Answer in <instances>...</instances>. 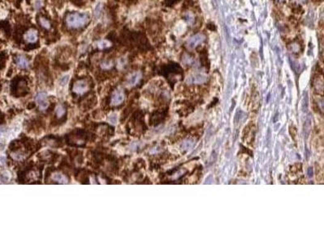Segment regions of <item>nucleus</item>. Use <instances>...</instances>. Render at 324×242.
<instances>
[{
  "instance_id": "f257e3e1",
  "label": "nucleus",
  "mask_w": 324,
  "mask_h": 242,
  "mask_svg": "<svg viewBox=\"0 0 324 242\" xmlns=\"http://www.w3.org/2000/svg\"><path fill=\"white\" fill-rule=\"evenodd\" d=\"M88 15L85 13H71L66 16V24L70 28L78 29L84 26L88 21Z\"/></svg>"
},
{
  "instance_id": "f03ea898",
  "label": "nucleus",
  "mask_w": 324,
  "mask_h": 242,
  "mask_svg": "<svg viewBox=\"0 0 324 242\" xmlns=\"http://www.w3.org/2000/svg\"><path fill=\"white\" fill-rule=\"evenodd\" d=\"M205 40L206 36L203 33H197L188 40L186 44L189 48H197L198 46H199V44L205 41Z\"/></svg>"
},
{
  "instance_id": "7ed1b4c3",
  "label": "nucleus",
  "mask_w": 324,
  "mask_h": 242,
  "mask_svg": "<svg viewBox=\"0 0 324 242\" xmlns=\"http://www.w3.org/2000/svg\"><path fill=\"white\" fill-rule=\"evenodd\" d=\"M207 80V78L206 75L200 74H192V75L188 77L187 79H186V82L189 84H203V83H206Z\"/></svg>"
},
{
  "instance_id": "20e7f679",
  "label": "nucleus",
  "mask_w": 324,
  "mask_h": 242,
  "mask_svg": "<svg viewBox=\"0 0 324 242\" xmlns=\"http://www.w3.org/2000/svg\"><path fill=\"white\" fill-rule=\"evenodd\" d=\"M36 102L38 103L40 109H46L49 106V103L48 101H47L46 93V92H39V93L36 95Z\"/></svg>"
},
{
  "instance_id": "39448f33",
  "label": "nucleus",
  "mask_w": 324,
  "mask_h": 242,
  "mask_svg": "<svg viewBox=\"0 0 324 242\" xmlns=\"http://www.w3.org/2000/svg\"><path fill=\"white\" fill-rule=\"evenodd\" d=\"M125 95L122 91V90H117L114 92L112 97H111V103L114 106L121 104L124 100Z\"/></svg>"
},
{
  "instance_id": "423d86ee",
  "label": "nucleus",
  "mask_w": 324,
  "mask_h": 242,
  "mask_svg": "<svg viewBox=\"0 0 324 242\" xmlns=\"http://www.w3.org/2000/svg\"><path fill=\"white\" fill-rule=\"evenodd\" d=\"M88 84L85 81H78L73 86V90L78 94H82L88 90Z\"/></svg>"
},
{
  "instance_id": "0eeeda50",
  "label": "nucleus",
  "mask_w": 324,
  "mask_h": 242,
  "mask_svg": "<svg viewBox=\"0 0 324 242\" xmlns=\"http://www.w3.org/2000/svg\"><path fill=\"white\" fill-rule=\"evenodd\" d=\"M24 39L28 42L33 43L38 40V33L34 29H30L24 34Z\"/></svg>"
},
{
  "instance_id": "6e6552de",
  "label": "nucleus",
  "mask_w": 324,
  "mask_h": 242,
  "mask_svg": "<svg viewBox=\"0 0 324 242\" xmlns=\"http://www.w3.org/2000/svg\"><path fill=\"white\" fill-rule=\"evenodd\" d=\"M314 86L315 87V90L318 92H319L320 94L322 93V90H323V81H322V75H318L316 77L314 81Z\"/></svg>"
},
{
  "instance_id": "1a4fd4ad",
  "label": "nucleus",
  "mask_w": 324,
  "mask_h": 242,
  "mask_svg": "<svg viewBox=\"0 0 324 242\" xmlns=\"http://www.w3.org/2000/svg\"><path fill=\"white\" fill-rule=\"evenodd\" d=\"M141 79V73L135 72L132 74L128 79V83L130 86L136 85L139 83V81Z\"/></svg>"
},
{
  "instance_id": "9d476101",
  "label": "nucleus",
  "mask_w": 324,
  "mask_h": 242,
  "mask_svg": "<svg viewBox=\"0 0 324 242\" xmlns=\"http://www.w3.org/2000/svg\"><path fill=\"white\" fill-rule=\"evenodd\" d=\"M16 62L18 66H20L22 69H27L29 66V61L24 56H18L16 58Z\"/></svg>"
},
{
  "instance_id": "9b49d317",
  "label": "nucleus",
  "mask_w": 324,
  "mask_h": 242,
  "mask_svg": "<svg viewBox=\"0 0 324 242\" xmlns=\"http://www.w3.org/2000/svg\"><path fill=\"white\" fill-rule=\"evenodd\" d=\"M182 61L186 66H190L194 61V57L188 52H184L182 57Z\"/></svg>"
},
{
  "instance_id": "f8f14e48",
  "label": "nucleus",
  "mask_w": 324,
  "mask_h": 242,
  "mask_svg": "<svg viewBox=\"0 0 324 242\" xmlns=\"http://www.w3.org/2000/svg\"><path fill=\"white\" fill-rule=\"evenodd\" d=\"M52 179H53V180L57 182H59V183L62 184L67 183V182H68V180H67V179H66V177L64 176V175H62V174H58V173L54 174V175H52Z\"/></svg>"
},
{
  "instance_id": "ddd939ff",
  "label": "nucleus",
  "mask_w": 324,
  "mask_h": 242,
  "mask_svg": "<svg viewBox=\"0 0 324 242\" xmlns=\"http://www.w3.org/2000/svg\"><path fill=\"white\" fill-rule=\"evenodd\" d=\"M288 48H289V49H290V51H292V52H294V53L300 52V51L302 50V45H301L300 43L298 41H294L293 42V43H291V44H289Z\"/></svg>"
},
{
  "instance_id": "4468645a",
  "label": "nucleus",
  "mask_w": 324,
  "mask_h": 242,
  "mask_svg": "<svg viewBox=\"0 0 324 242\" xmlns=\"http://www.w3.org/2000/svg\"><path fill=\"white\" fill-rule=\"evenodd\" d=\"M310 129H311V120L310 118L308 117L306 120L304 125V133L306 136H308L310 133Z\"/></svg>"
},
{
  "instance_id": "2eb2a0df",
  "label": "nucleus",
  "mask_w": 324,
  "mask_h": 242,
  "mask_svg": "<svg viewBox=\"0 0 324 242\" xmlns=\"http://www.w3.org/2000/svg\"><path fill=\"white\" fill-rule=\"evenodd\" d=\"M110 42L106 40H99L97 42V47L100 49H105V48H108L110 46Z\"/></svg>"
},
{
  "instance_id": "dca6fc26",
  "label": "nucleus",
  "mask_w": 324,
  "mask_h": 242,
  "mask_svg": "<svg viewBox=\"0 0 324 242\" xmlns=\"http://www.w3.org/2000/svg\"><path fill=\"white\" fill-rule=\"evenodd\" d=\"M107 121L111 125H116L118 122V115L116 113H111L107 118Z\"/></svg>"
},
{
  "instance_id": "f3484780",
  "label": "nucleus",
  "mask_w": 324,
  "mask_h": 242,
  "mask_svg": "<svg viewBox=\"0 0 324 242\" xmlns=\"http://www.w3.org/2000/svg\"><path fill=\"white\" fill-rule=\"evenodd\" d=\"M183 18H184V20H185L186 21H187L189 24H192V23L194 21V15L191 13V12H187V13H186L185 15L183 16Z\"/></svg>"
},
{
  "instance_id": "a211bd4d",
  "label": "nucleus",
  "mask_w": 324,
  "mask_h": 242,
  "mask_svg": "<svg viewBox=\"0 0 324 242\" xmlns=\"http://www.w3.org/2000/svg\"><path fill=\"white\" fill-rule=\"evenodd\" d=\"M55 112H56V115H57L58 117L60 118V117H62L64 114H65V110H64V108L62 107V106H58V107H56Z\"/></svg>"
},
{
  "instance_id": "6ab92c4d",
  "label": "nucleus",
  "mask_w": 324,
  "mask_h": 242,
  "mask_svg": "<svg viewBox=\"0 0 324 242\" xmlns=\"http://www.w3.org/2000/svg\"><path fill=\"white\" fill-rule=\"evenodd\" d=\"M40 23L42 24V26L43 27V28H45V29H50V22H49L48 20L44 19V18H41V19H40Z\"/></svg>"
},
{
  "instance_id": "aec40b11",
  "label": "nucleus",
  "mask_w": 324,
  "mask_h": 242,
  "mask_svg": "<svg viewBox=\"0 0 324 242\" xmlns=\"http://www.w3.org/2000/svg\"><path fill=\"white\" fill-rule=\"evenodd\" d=\"M308 109V97L306 94L303 98V102H302V110L304 111H306Z\"/></svg>"
},
{
  "instance_id": "412c9836",
  "label": "nucleus",
  "mask_w": 324,
  "mask_h": 242,
  "mask_svg": "<svg viewBox=\"0 0 324 242\" xmlns=\"http://www.w3.org/2000/svg\"><path fill=\"white\" fill-rule=\"evenodd\" d=\"M69 78H70V77H69V75H65V76H63L62 78V79H60L59 83L62 86L66 85V84H67V83H68Z\"/></svg>"
},
{
  "instance_id": "4be33fe9",
  "label": "nucleus",
  "mask_w": 324,
  "mask_h": 242,
  "mask_svg": "<svg viewBox=\"0 0 324 242\" xmlns=\"http://www.w3.org/2000/svg\"><path fill=\"white\" fill-rule=\"evenodd\" d=\"M112 66L113 65L111 62H110V61H106V62L102 63V69H105V70H108V69H110V68L112 67Z\"/></svg>"
},
{
  "instance_id": "5701e85b",
  "label": "nucleus",
  "mask_w": 324,
  "mask_h": 242,
  "mask_svg": "<svg viewBox=\"0 0 324 242\" xmlns=\"http://www.w3.org/2000/svg\"><path fill=\"white\" fill-rule=\"evenodd\" d=\"M293 11L296 14L301 13L302 11V7H301L300 5H296L295 7H293Z\"/></svg>"
},
{
  "instance_id": "b1692460",
  "label": "nucleus",
  "mask_w": 324,
  "mask_h": 242,
  "mask_svg": "<svg viewBox=\"0 0 324 242\" xmlns=\"http://www.w3.org/2000/svg\"><path fill=\"white\" fill-rule=\"evenodd\" d=\"M125 63H126V61H125V60H124L123 58L119 59L118 62V67L119 69H122V68L125 66Z\"/></svg>"
},
{
  "instance_id": "393cba45",
  "label": "nucleus",
  "mask_w": 324,
  "mask_h": 242,
  "mask_svg": "<svg viewBox=\"0 0 324 242\" xmlns=\"http://www.w3.org/2000/svg\"><path fill=\"white\" fill-rule=\"evenodd\" d=\"M207 29H210V30H212V31L216 30L215 25H214V24H207Z\"/></svg>"
},
{
  "instance_id": "a878e982",
  "label": "nucleus",
  "mask_w": 324,
  "mask_h": 242,
  "mask_svg": "<svg viewBox=\"0 0 324 242\" xmlns=\"http://www.w3.org/2000/svg\"><path fill=\"white\" fill-rule=\"evenodd\" d=\"M308 176L310 177V178L313 176V169L311 168V167L308 169Z\"/></svg>"
},
{
  "instance_id": "bb28decb",
  "label": "nucleus",
  "mask_w": 324,
  "mask_h": 242,
  "mask_svg": "<svg viewBox=\"0 0 324 242\" xmlns=\"http://www.w3.org/2000/svg\"><path fill=\"white\" fill-rule=\"evenodd\" d=\"M277 1H278V2H280V3H281V2H285V0H277Z\"/></svg>"
},
{
  "instance_id": "cd10ccee",
  "label": "nucleus",
  "mask_w": 324,
  "mask_h": 242,
  "mask_svg": "<svg viewBox=\"0 0 324 242\" xmlns=\"http://www.w3.org/2000/svg\"><path fill=\"white\" fill-rule=\"evenodd\" d=\"M314 2H322V0H314Z\"/></svg>"
}]
</instances>
